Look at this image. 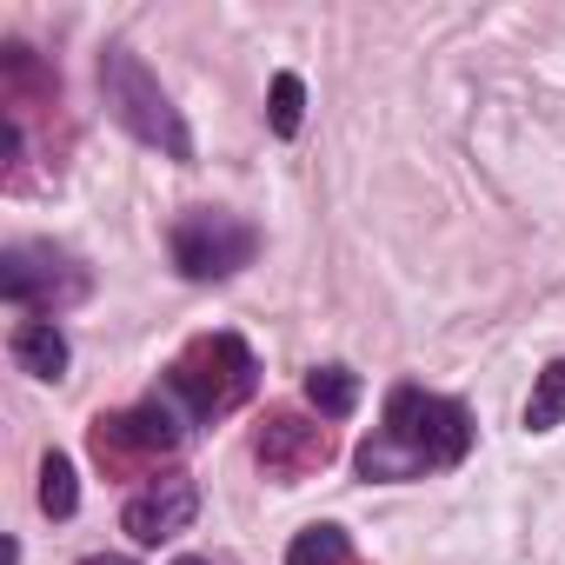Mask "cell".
<instances>
[{"instance_id":"6da1fadb","label":"cell","mask_w":565,"mask_h":565,"mask_svg":"<svg viewBox=\"0 0 565 565\" xmlns=\"http://www.w3.org/2000/svg\"><path fill=\"white\" fill-rule=\"evenodd\" d=\"M466 452H472V413L459 399H446V393H426V386L399 380L386 393L380 426L360 439L353 466L373 486H413L426 472H452Z\"/></svg>"},{"instance_id":"7a4b0ae2","label":"cell","mask_w":565,"mask_h":565,"mask_svg":"<svg viewBox=\"0 0 565 565\" xmlns=\"http://www.w3.org/2000/svg\"><path fill=\"white\" fill-rule=\"evenodd\" d=\"M259 393V360L239 333H200L173 353L167 380H160V399L186 419V426H213L226 413H239L246 399Z\"/></svg>"},{"instance_id":"3957f363","label":"cell","mask_w":565,"mask_h":565,"mask_svg":"<svg viewBox=\"0 0 565 565\" xmlns=\"http://www.w3.org/2000/svg\"><path fill=\"white\" fill-rule=\"evenodd\" d=\"M100 100H107V114H114L140 147H153V153H167V160H193V127L180 120L173 94L147 74V61H140L134 47H107V54H100Z\"/></svg>"},{"instance_id":"277c9868","label":"cell","mask_w":565,"mask_h":565,"mask_svg":"<svg viewBox=\"0 0 565 565\" xmlns=\"http://www.w3.org/2000/svg\"><path fill=\"white\" fill-rule=\"evenodd\" d=\"M186 419L167 406V399H140V406H114V413H94L87 426V452L107 479H160V466L180 452V433Z\"/></svg>"},{"instance_id":"5b68a950","label":"cell","mask_w":565,"mask_h":565,"mask_svg":"<svg viewBox=\"0 0 565 565\" xmlns=\"http://www.w3.org/2000/svg\"><path fill=\"white\" fill-rule=\"evenodd\" d=\"M167 253H173L180 279H193V287H220V279H233V273H246L259 259V226L226 213V206H193V213L173 220Z\"/></svg>"},{"instance_id":"8992f818","label":"cell","mask_w":565,"mask_h":565,"mask_svg":"<svg viewBox=\"0 0 565 565\" xmlns=\"http://www.w3.org/2000/svg\"><path fill=\"white\" fill-rule=\"evenodd\" d=\"M87 266L47 239H14L8 253H0V300L8 307H28V320H54L67 307L87 300Z\"/></svg>"},{"instance_id":"52a82bcc","label":"cell","mask_w":565,"mask_h":565,"mask_svg":"<svg viewBox=\"0 0 565 565\" xmlns=\"http://www.w3.org/2000/svg\"><path fill=\"white\" fill-rule=\"evenodd\" d=\"M333 426L320 413H300V406H273L259 426H253V466L273 479V486H307L313 472L333 466Z\"/></svg>"},{"instance_id":"ba28073f","label":"cell","mask_w":565,"mask_h":565,"mask_svg":"<svg viewBox=\"0 0 565 565\" xmlns=\"http://www.w3.org/2000/svg\"><path fill=\"white\" fill-rule=\"evenodd\" d=\"M193 512H200V486H193V472H160V479H147L134 499H127V512H120V525L134 532V545H167V539H180L186 525H193Z\"/></svg>"},{"instance_id":"9c48e42d","label":"cell","mask_w":565,"mask_h":565,"mask_svg":"<svg viewBox=\"0 0 565 565\" xmlns=\"http://www.w3.org/2000/svg\"><path fill=\"white\" fill-rule=\"evenodd\" d=\"M0 100H8V120L28 127V114L61 107V74L28 41H8V47H0Z\"/></svg>"},{"instance_id":"30bf717a","label":"cell","mask_w":565,"mask_h":565,"mask_svg":"<svg viewBox=\"0 0 565 565\" xmlns=\"http://www.w3.org/2000/svg\"><path fill=\"white\" fill-rule=\"evenodd\" d=\"M8 353H14V366L34 373V380H67V360H74V347H67V333H61L54 320H21V327L8 333Z\"/></svg>"},{"instance_id":"8fae6325","label":"cell","mask_w":565,"mask_h":565,"mask_svg":"<svg viewBox=\"0 0 565 565\" xmlns=\"http://www.w3.org/2000/svg\"><path fill=\"white\" fill-rule=\"evenodd\" d=\"M307 406L333 426V419H353V406H360V373L353 366H313L307 373Z\"/></svg>"},{"instance_id":"7c38bea8","label":"cell","mask_w":565,"mask_h":565,"mask_svg":"<svg viewBox=\"0 0 565 565\" xmlns=\"http://www.w3.org/2000/svg\"><path fill=\"white\" fill-rule=\"evenodd\" d=\"M287 565H353V539H347V525H307V532H294Z\"/></svg>"},{"instance_id":"4fadbf2b","label":"cell","mask_w":565,"mask_h":565,"mask_svg":"<svg viewBox=\"0 0 565 565\" xmlns=\"http://www.w3.org/2000/svg\"><path fill=\"white\" fill-rule=\"evenodd\" d=\"M558 426H565V360H552L525 399V433H558Z\"/></svg>"},{"instance_id":"5bb4252c","label":"cell","mask_w":565,"mask_h":565,"mask_svg":"<svg viewBox=\"0 0 565 565\" xmlns=\"http://www.w3.org/2000/svg\"><path fill=\"white\" fill-rule=\"evenodd\" d=\"M266 127H273V140H294V134L307 127V81H300V74H273Z\"/></svg>"},{"instance_id":"9a60e30c","label":"cell","mask_w":565,"mask_h":565,"mask_svg":"<svg viewBox=\"0 0 565 565\" xmlns=\"http://www.w3.org/2000/svg\"><path fill=\"white\" fill-rule=\"evenodd\" d=\"M41 512L47 519H74L81 512V479H74V459L67 452H47L41 459Z\"/></svg>"},{"instance_id":"2e32d148","label":"cell","mask_w":565,"mask_h":565,"mask_svg":"<svg viewBox=\"0 0 565 565\" xmlns=\"http://www.w3.org/2000/svg\"><path fill=\"white\" fill-rule=\"evenodd\" d=\"M81 565H134V558H120V552H94V558H81Z\"/></svg>"},{"instance_id":"e0dca14e","label":"cell","mask_w":565,"mask_h":565,"mask_svg":"<svg viewBox=\"0 0 565 565\" xmlns=\"http://www.w3.org/2000/svg\"><path fill=\"white\" fill-rule=\"evenodd\" d=\"M173 565H213V558H173Z\"/></svg>"}]
</instances>
